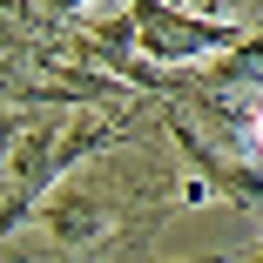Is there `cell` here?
Here are the masks:
<instances>
[{
	"instance_id": "cell-1",
	"label": "cell",
	"mask_w": 263,
	"mask_h": 263,
	"mask_svg": "<svg viewBox=\"0 0 263 263\" xmlns=\"http://www.w3.org/2000/svg\"><path fill=\"white\" fill-rule=\"evenodd\" d=\"M256 148H263V115H256Z\"/></svg>"
}]
</instances>
